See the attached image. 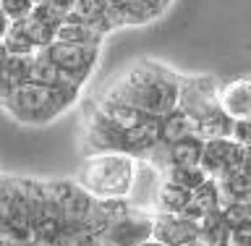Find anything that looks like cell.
Listing matches in <instances>:
<instances>
[{"mask_svg": "<svg viewBox=\"0 0 251 246\" xmlns=\"http://www.w3.org/2000/svg\"><path fill=\"white\" fill-rule=\"evenodd\" d=\"M243 155V147L233 137L227 139H207L204 141V155H201V168L207 176L217 178L220 173H225L230 165H235Z\"/></svg>", "mask_w": 251, "mask_h": 246, "instance_id": "obj_7", "label": "cell"}, {"mask_svg": "<svg viewBox=\"0 0 251 246\" xmlns=\"http://www.w3.org/2000/svg\"><path fill=\"white\" fill-rule=\"evenodd\" d=\"M233 139L238 141L241 147H251V118H246V121H235Z\"/></svg>", "mask_w": 251, "mask_h": 246, "instance_id": "obj_15", "label": "cell"}, {"mask_svg": "<svg viewBox=\"0 0 251 246\" xmlns=\"http://www.w3.org/2000/svg\"><path fill=\"white\" fill-rule=\"evenodd\" d=\"M78 186L94 199H131L139 181V160L121 152L86 155L78 165Z\"/></svg>", "mask_w": 251, "mask_h": 246, "instance_id": "obj_3", "label": "cell"}, {"mask_svg": "<svg viewBox=\"0 0 251 246\" xmlns=\"http://www.w3.org/2000/svg\"><path fill=\"white\" fill-rule=\"evenodd\" d=\"M0 39H3V53H5V55H16V58H31V55L39 53L37 47L29 42V37L24 34V31L16 27V24H13L11 29H5L3 34H0Z\"/></svg>", "mask_w": 251, "mask_h": 246, "instance_id": "obj_12", "label": "cell"}, {"mask_svg": "<svg viewBox=\"0 0 251 246\" xmlns=\"http://www.w3.org/2000/svg\"><path fill=\"white\" fill-rule=\"evenodd\" d=\"M29 82V58H16L3 53V89Z\"/></svg>", "mask_w": 251, "mask_h": 246, "instance_id": "obj_13", "label": "cell"}, {"mask_svg": "<svg viewBox=\"0 0 251 246\" xmlns=\"http://www.w3.org/2000/svg\"><path fill=\"white\" fill-rule=\"evenodd\" d=\"M78 92H81V86H76L74 82H66L60 86L24 82L19 86L3 89V110L16 123L47 126L76 105Z\"/></svg>", "mask_w": 251, "mask_h": 246, "instance_id": "obj_2", "label": "cell"}, {"mask_svg": "<svg viewBox=\"0 0 251 246\" xmlns=\"http://www.w3.org/2000/svg\"><path fill=\"white\" fill-rule=\"evenodd\" d=\"M154 241L168 246H188L201 241L199 223L183 215H168V212H154Z\"/></svg>", "mask_w": 251, "mask_h": 246, "instance_id": "obj_6", "label": "cell"}, {"mask_svg": "<svg viewBox=\"0 0 251 246\" xmlns=\"http://www.w3.org/2000/svg\"><path fill=\"white\" fill-rule=\"evenodd\" d=\"M180 86H183L180 71L160 60L141 58L131 63L121 76H115L102 92L121 102H128L152 118H162L180 105Z\"/></svg>", "mask_w": 251, "mask_h": 246, "instance_id": "obj_1", "label": "cell"}, {"mask_svg": "<svg viewBox=\"0 0 251 246\" xmlns=\"http://www.w3.org/2000/svg\"><path fill=\"white\" fill-rule=\"evenodd\" d=\"M191 134H196V123L183 108H176L173 113L160 118V141H162V147L178 144L180 139L191 137Z\"/></svg>", "mask_w": 251, "mask_h": 246, "instance_id": "obj_9", "label": "cell"}, {"mask_svg": "<svg viewBox=\"0 0 251 246\" xmlns=\"http://www.w3.org/2000/svg\"><path fill=\"white\" fill-rule=\"evenodd\" d=\"M37 3L34 0H0V16L11 24H21L34 13Z\"/></svg>", "mask_w": 251, "mask_h": 246, "instance_id": "obj_14", "label": "cell"}, {"mask_svg": "<svg viewBox=\"0 0 251 246\" xmlns=\"http://www.w3.org/2000/svg\"><path fill=\"white\" fill-rule=\"evenodd\" d=\"M34 3H45V0H34Z\"/></svg>", "mask_w": 251, "mask_h": 246, "instance_id": "obj_18", "label": "cell"}, {"mask_svg": "<svg viewBox=\"0 0 251 246\" xmlns=\"http://www.w3.org/2000/svg\"><path fill=\"white\" fill-rule=\"evenodd\" d=\"M144 246H168V244H162V241H154V239H152V241H147Z\"/></svg>", "mask_w": 251, "mask_h": 246, "instance_id": "obj_16", "label": "cell"}, {"mask_svg": "<svg viewBox=\"0 0 251 246\" xmlns=\"http://www.w3.org/2000/svg\"><path fill=\"white\" fill-rule=\"evenodd\" d=\"M220 108L233 121L251 118V76H235L220 86Z\"/></svg>", "mask_w": 251, "mask_h": 246, "instance_id": "obj_8", "label": "cell"}, {"mask_svg": "<svg viewBox=\"0 0 251 246\" xmlns=\"http://www.w3.org/2000/svg\"><path fill=\"white\" fill-rule=\"evenodd\" d=\"M220 84L217 76L212 74H183V86H180V105L188 115L194 118V123L199 121L204 113H209L212 108L220 105Z\"/></svg>", "mask_w": 251, "mask_h": 246, "instance_id": "obj_5", "label": "cell"}, {"mask_svg": "<svg viewBox=\"0 0 251 246\" xmlns=\"http://www.w3.org/2000/svg\"><path fill=\"white\" fill-rule=\"evenodd\" d=\"M249 149H251V147H249Z\"/></svg>", "mask_w": 251, "mask_h": 246, "instance_id": "obj_19", "label": "cell"}, {"mask_svg": "<svg viewBox=\"0 0 251 246\" xmlns=\"http://www.w3.org/2000/svg\"><path fill=\"white\" fill-rule=\"evenodd\" d=\"M105 37V31L92 27V24H63L58 31V39H63V42H76L84 47H97V50H102Z\"/></svg>", "mask_w": 251, "mask_h": 246, "instance_id": "obj_11", "label": "cell"}, {"mask_svg": "<svg viewBox=\"0 0 251 246\" xmlns=\"http://www.w3.org/2000/svg\"><path fill=\"white\" fill-rule=\"evenodd\" d=\"M42 53L63 71V76H66L68 82H74L76 86H84L89 82V76L94 74L97 60H100L97 47H84V45H76V42H63V39L52 42Z\"/></svg>", "mask_w": 251, "mask_h": 246, "instance_id": "obj_4", "label": "cell"}, {"mask_svg": "<svg viewBox=\"0 0 251 246\" xmlns=\"http://www.w3.org/2000/svg\"><path fill=\"white\" fill-rule=\"evenodd\" d=\"M29 82L45 84V86H60V84H66L68 79L63 76V71L55 66L45 53H37L29 58Z\"/></svg>", "mask_w": 251, "mask_h": 246, "instance_id": "obj_10", "label": "cell"}, {"mask_svg": "<svg viewBox=\"0 0 251 246\" xmlns=\"http://www.w3.org/2000/svg\"><path fill=\"white\" fill-rule=\"evenodd\" d=\"M188 246H204V244H201V241H196V244H188Z\"/></svg>", "mask_w": 251, "mask_h": 246, "instance_id": "obj_17", "label": "cell"}]
</instances>
